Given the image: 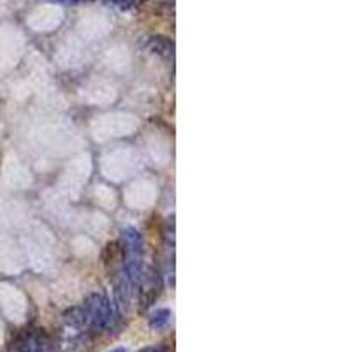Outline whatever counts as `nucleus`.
<instances>
[{"mask_svg":"<svg viewBox=\"0 0 352 352\" xmlns=\"http://www.w3.org/2000/svg\"><path fill=\"white\" fill-rule=\"evenodd\" d=\"M146 50L162 58H173L175 55V43L164 36H152L146 39Z\"/></svg>","mask_w":352,"mask_h":352,"instance_id":"nucleus-4","label":"nucleus"},{"mask_svg":"<svg viewBox=\"0 0 352 352\" xmlns=\"http://www.w3.org/2000/svg\"><path fill=\"white\" fill-rule=\"evenodd\" d=\"M122 275L131 285L132 291L141 282L143 268V238L136 228H125L122 231Z\"/></svg>","mask_w":352,"mask_h":352,"instance_id":"nucleus-1","label":"nucleus"},{"mask_svg":"<svg viewBox=\"0 0 352 352\" xmlns=\"http://www.w3.org/2000/svg\"><path fill=\"white\" fill-rule=\"evenodd\" d=\"M109 352H125V349L118 347V349H113V351H109Z\"/></svg>","mask_w":352,"mask_h":352,"instance_id":"nucleus-9","label":"nucleus"},{"mask_svg":"<svg viewBox=\"0 0 352 352\" xmlns=\"http://www.w3.org/2000/svg\"><path fill=\"white\" fill-rule=\"evenodd\" d=\"M140 352H164V347H159V345H153V347H144Z\"/></svg>","mask_w":352,"mask_h":352,"instance_id":"nucleus-7","label":"nucleus"},{"mask_svg":"<svg viewBox=\"0 0 352 352\" xmlns=\"http://www.w3.org/2000/svg\"><path fill=\"white\" fill-rule=\"evenodd\" d=\"M171 322V310L169 308H157L150 314L148 324L152 329H162Z\"/></svg>","mask_w":352,"mask_h":352,"instance_id":"nucleus-5","label":"nucleus"},{"mask_svg":"<svg viewBox=\"0 0 352 352\" xmlns=\"http://www.w3.org/2000/svg\"><path fill=\"white\" fill-rule=\"evenodd\" d=\"M9 352H55L53 342L44 331L27 333L11 345Z\"/></svg>","mask_w":352,"mask_h":352,"instance_id":"nucleus-3","label":"nucleus"},{"mask_svg":"<svg viewBox=\"0 0 352 352\" xmlns=\"http://www.w3.org/2000/svg\"><path fill=\"white\" fill-rule=\"evenodd\" d=\"M55 2H62V4H80V2H85V0H55Z\"/></svg>","mask_w":352,"mask_h":352,"instance_id":"nucleus-8","label":"nucleus"},{"mask_svg":"<svg viewBox=\"0 0 352 352\" xmlns=\"http://www.w3.org/2000/svg\"><path fill=\"white\" fill-rule=\"evenodd\" d=\"M104 4L113 6V8H118L122 11H129L136 6V0H102Z\"/></svg>","mask_w":352,"mask_h":352,"instance_id":"nucleus-6","label":"nucleus"},{"mask_svg":"<svg viewBox=\"0 0 352 352\" xmlns=\"http://www.w3.org/2000/svg\"><path fill=\"white\" fill-rule=\"evenodd\" d=\"M81 310H83L87 328L92 329V331L109 329L111 326H115V320L118 319V308H116V305L111 303L100 292L88 294L85 298L83 305H81Z\"/></svg>","mask_w":352,"mask_h":352,"instance_id":"nucleus-2","label":"nucleus"}]
</instances>
